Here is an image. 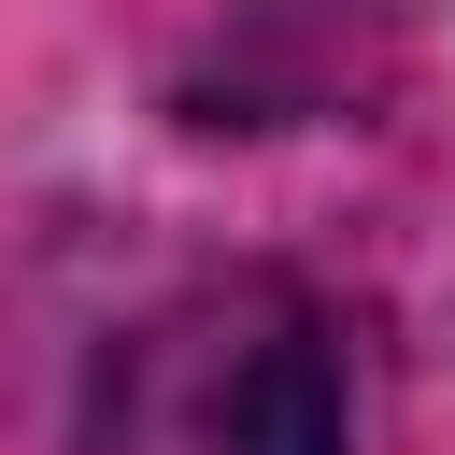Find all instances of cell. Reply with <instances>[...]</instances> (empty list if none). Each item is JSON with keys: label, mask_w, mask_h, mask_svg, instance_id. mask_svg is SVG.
<instances>
[{"label": "cell", "mask_w": 455, "mask_h": 455, "mask_svg": "<svg viewBox=\"0 0 455 455\" xmlns=\"http://www.w3.org/2000/svg\"><path fill=\"white\" fill-rule=\"evenodd\" d=\"M142 455H327L341 441V398H327V355L284 299H242L228 327H171V355L142 370V412H128Z\"/></svg>", "instance_id": "cell-1"}]
</instances>
